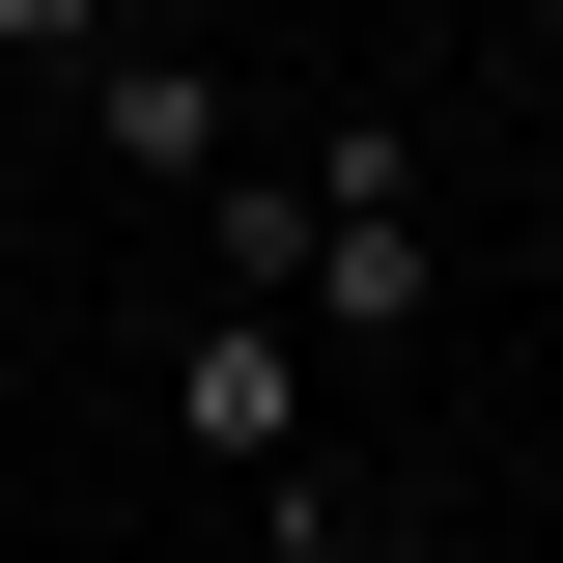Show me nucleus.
<instances>
[{
  "mask_svg": "<svg viewBox=\"0 0 563 563\" xmlns=\"http://www.w3.org/2000/svg\"><path fill=\"white\" fill-rule=\"evenodd\" d=\"M0 57H29V85H85V57H113V0H0Z\"/></svg>",
  "mask_w": 563,
  "mask_h": 563,
  "instance_id": "5",
  "label": "nucleus"
},
{
  "mask_svg": "<svg viewBox=\"0 0 563 563\" xmlns=\"http://www.w3.org/2000/svg\"><path fill=\"white\" fill-rule=\"evenodd\" d=\"M169 451L198 479H310V310H169Z\"/></svg>",
  "mask_w": 563,
  "mask_h": 563,
  "instance_id": "2",
  "label": "nucleus"
},
{
  "mask_svg": "<svg viewBox=\"0 0 563 563\" xmlns=\"http://www.w3.org/2000/svg\"><path fill=\"white\" fill-rule=\"evenodd\" d=\"M85 141H113L141 198H225V169H254V141H225V85H198V57H85Z\"/></svg>",
  "mask_w": 563,
  "mask_h": 563,
  "instance_id": "3",
  "label": "nucleus"
},
{
  "mask_svg": "<svg viewBox=\"0 0 563 563\" xmlns=\"http://www.w3.org/2000/svg\"><path fill=\"white\" fill-rule=\"evenodd\" d=\"M310 339H422V169H395V113H339L310 141V282H282Z\"/></svg>",
  "mask_w": 563,
  "mask_h": 563,
  "instance_id": "1",
  "label": "nucleus"
},
{
  "mask_svg": "<svg viewBox=\"0 0 563 563\" xmlns=\"http://www.w3.org/2000/svg\"><path fill=\"white\" fill-rule=\"evenodd\" d=\"M198 282L282 310V282H310V169H225V198H198Z\"/></svg>",
  "mask_w": 563,
  "mask_h": 563,
  "instance_id": "4",
  "label": "nucleus"
}]
</instances>
